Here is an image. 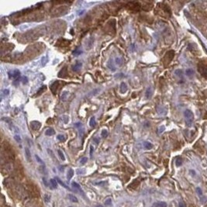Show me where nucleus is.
I'll return each mask as SVG.
<instances>
[{
	"instance_id": "f257e3e1",
	"label": "nucleus",
	"mask_w": 207,
	"mask_h": 207,
	"mask_svg": "<svg viewBox=\"0 0 207 207\" xmlns=\"http://www.w3.org/2000/svg\"><path fill=\"white\" fill-rule=\"evenodd\" d=\"M184 116L185 117V121L187 125L191 126L193 123V120H194V115H193L192 112L189 110H186L184 112Z\"/></svg>"
},
{
	"instance_id": "f03ea898",
	"label": "nucleus",
	"mask_w": 207,
	"mask_h": 207,
	"mask_svg": "<svg viewBox=\"0 0 207 207\" xmlns=\"http://www.w3.org/2000/svg\"><path fill=\"white\" fill-rule=\"evenodd\" d=\"M198 71L200 73V74L207 79V64L202 63V62H199L198 64Z\"/></svg>"
},
{
	"instance_id": "7ed1b4c3",
	"label": "nucleus",
	"mask_w": 207,
	"mask_h": 207,
	"mask_svg": "<svg viewBox=\"0 0 207 207\" xmlns=\"http://www.w3.org/2000/svg\"><path fill=\"white\" fill-rule=\"evenodd\" d=\"M8 75L9 79H18L20 77V72L17 69H15L13 71H10L8 72Z\"/></svg>"
},
{
	"instance_id": "20e7f679",
	"label": "nucleus",
	"mask_w": 207,
	"mask_h": 207,
	"mask_svg": "<svg viewBox=\"0 0 207 207\" xmlns=\"http://www.w3.org/2000/svg\"><path fill=\"white\" fill-rule=\"evenodd\" d=\"M30 126H31V128L33 130H37L41 127V123L38 121H32L30 123Z\"/></svg>"
},
{
	"instance_id": "39448f33",
	"label": "nucleus",
	"mask_w": 207,
	"mask_h": 207,
	"mask_svg": "<svg viewBox=\"0 0 207 207\" xmlns=\"http://www.w3.org/2000/svg\"><path fill=\"white\" fill-rule=\"evenodd\" d=\"M67 67H64L63 68L58 72V74H57V76H58L59 78H62V79L67 77Z\"/></svg>"
},
{
	"instance_id": "423d86ee",
	"label": "nucleus",
	"mask_w": 207,
	"mask_h": 207,
	"mask_svg": "<svg viewBox=\"0 0 207 207\" xmlns=\"http://www.w3.org/2000/svg\"><path fill=\"white\" fill-rule=\"evenodd\" d=\"M58 85H59V81H55L51 84L50 85V91H52V93L55 95L57 92V87H58Z\"/></svg>"
},
{
	"instance_id": "0eeeda50",
	"label": "nucleus",
	"mask_w": 207,
	"mask_h": 207,
	"mask_svg": "<svg viewBox=\"0 0 207 207\" xmlns=\"http://www.w3.org/2000/svg\"><path fill=\"white\" fill-rule=\"evenodd\" d=\"M81 66H82V63L80 62V61H76V63L74 64V65L72 67V71L74 72H79Z\"/></svg>"
},
{
	"instance_id": "6e6552de",
	"label": "nucleus",
	"mask_w": 207,
	"mask_h": 207,
	"mask_svg": "<svg viewBox=\"0 0 207 207\" xmlns=\"http://www.w3.org/2000/svg\"><path fill=\"white\" fill-rule=\"evenodd\" d=\"M127 84L125 82H122L120 84V92L121 93H125L127 91Z\"/></svg>"
},
{
	"instance_id": "1a4fd4ad",
	"label": "nucleus",
	"mask_w": 207,
	"mask_h": 207,
	"mask_svg": "<svg viewBox=\"0 0 207 207\" xmlns=\"http://www.w3.org/2000/svg\"><path fill=\"white\" fill-rule=\"evenodd\" d=\"M152 92H153V91H152V89L151 87H149V88H147V90H146V91H145V97H146V99H150V98L151 97V96H152Z\"/></svg>"
},
{
	"instance_id": "9d476101",
	"label": "nucleus",
	"mask_w": 207,
	"mask_h": 207,
	"mask_svg": "<svg viewBox=\"0 0 207 207\" xmlns=\"http://www.w3.org/2000/svg\"><path fill=\"white\" fill-rule=\"evenodd\" d=\"M25 156H26L27 161H28L29 162L31 161V154H30L29 148H27V147L25 148Z\"/></svg>"
},
{
	"instance_id": "9b49d317",
	"label": "nucleus",
	"mask_w": 207,
	"mask_h": 207,
	"mask_svg": "<svg viewBox=\"0 0 207 207\" xmlns=\"http://www.w3.org/2000/svg\"><path fill=\"white\" fill-rule=\"evenodd\" d=\"M107 67H108L111 71H113V72L116 71V67H115L113 61L112 60H110V61H109L107 62Z\"/></svg>"
},
{
	"instance_id": "f8f14e48",
	"label": "nucleus",
	"mask_w": 207,
	"mask_h": 207,
	"mask_svg": "<svg viewBox=\"0 0 207 207\" xmlns=\"http://www.w3.org/2000/svg\"><path fill=\"white\" fill-rule=\"evenodd\" d=\"M68 96H69V92L67 91H64L62 94H61V99L62 101H66L67 99V98H68Z\"/></svg>"
},
{
	"instance_id": "ddd939ff",
	"label": "nucleus",
	"mask_w": 207,
	"mask_h": 207,
	"mask_svg": "<svg viewBox=\"0 0 207 207\" xmlns=\"http://www.w3.org/2000/svg\"><path fill=\"white\" fill-rule=\"evenodd\" d=\"M174 55H175V52L174 50H170V51H168L167 54H166V57L168 58V61H171L172 60V58L174 57Z\"/></svg>"
},
{
	"instance_id": "4468645a",
	"label": "nucleus",
	"mask_w": 207,
	"mask_h": 207,
	"mask_svg": "<svg viewBox=\"0 0 207 207\" xmlns=\"http://www.w3.org/2000/svg\"><path fill=\"white\" fill-rule=\"evenodd\" d=\"M54 134H55V131H54V130L53 128H48L46 130V132H45V134L47 136H52Z\"/></svg>"
},
{
	"instance_id": "2eb2a0df",
	"label": "nucleus",
	"mask_w": 207,
	"mask_h": 207,
	"mask_svg": "<svg viewBox=\"0 0 207 207\" xmlns=\"http://www.w3.org/2000/svg\"><path fill=\"white\" fill-rule=\"evenodd\" d=\"M144 147L145 149H147V150H150V149H151L152 147H153V144H152L151 143H150V142L148 141H146L144 143Z\"/></svg>"
},
{
	"instance_id": "dca6fc26",
	"label": "nucleus",
	"mask_w": 207,
	"mask_h": 207,
	"mask_svg": "<svg viewBox=\"0 0 207 207\" xmlns=\"http://www.w3.org/2000/svg\"><path fill=\"white\" fill-rule=\"evenodd\" d=\"M73 175H74V171L72 170V168H70L69 170H68V171H67V180H71V179H72V178L73 177Z\"/></svg>"
},
{
	"instance_id": "f3484780",
	"label": "nucleus",
	"mask_w": 207,
	"mask_h": 207,
	"mask_svg": "<svg viewBox=\"0 0 207 207\" xmlns=\"http://www.w3.org/2000/svg\"><path fill=\"white\" fill-rule=\"evenodd\" d=\"M50 185H51L53 189H57V182L56 179L51 178L50 180Z\"/></svg>"
},
{
	"instance_id": "a211bd4d",
	"label": "nucleus",
	"mask_w": 207,
	"mask_h": 207,
	"mask_svg": "<svg viewBox=\"0 0 207 207\" xmlns=\"http://www.w3.org/2000/svg\"><path fill=\"white\" fill-rule=\"evenodd\" d=\"M89 125L91 127H95L96 125V118H95L94 116L91 117L90 119V121H89Z\"/></svg>"
},
{
	"instance_id": "6ab92c4d",
	"label": "nucleus",
	"mask_w": 207,
	"mask_h": 207,
	"mask_svg": "<svg viewBox=\"0 0 207 207\" xmlns=\"http://www.w3.org/2000/svg\"><path fill=\"white\" fill-rule=\"evenodd\" d=\"M67 197H68L69 200H71V201L73 202H78V201H79L76 196H74V195H72V194H69V195H68V196H67Z\"/></svg>"
},
{
	"instance_id": "aec40b11",
	"label": "nucleus",
	"mask_w": 207,
	"mask_h": 207,
	"mask_svg": "<svg viewBox=\"0 0 207 207\" xmlns=\"http://www.w3.org/2000/svg\"><path fill=\"white\" fill-rule=\"evenodd\" d=\"M56 180H57V183H59V184L61 185H62L64 188H65V189H69L70 190V188L68 187V186H67L65 184H64V183L61 180L60 178H56Z\"/></svg>"
},
{
	"instance_id": "412c9836",
	"label": "nucleus",
	"mask_w": 207,
	"mask_h": 207,
	"mask_svg": "<svg viewBox=\"0 0 207 207\" xmlns=\"http://www.w3.org/2000/svg\"><path fill=\"white\" fill-rule=\"evenodd\" d=\"M45 89H46V85L42 86V87L40 88V89L38 91H37V94H36V96H40V95H41V94L43 92V91H45Z\"/></svg>"
},
{
	"instance_id": "4be33fe9",
	"label": "nucleus",
	"mask_w": 207,
	"mask_h": 207,
	"mask_svg": "<svg viewBox=\"0 0 207 207\" xmlns=\"http://www.w3.org/2000/svg\"><path fill=\"white\" fill-rule=\"evenodd\" d=\"M155 207H167V204L165 202H157L154 204Z\"/></svg>"
},
{
	"instance_id": "5701e85b",
	"label": "nucleus",
	"mask_w": 207,
	"mask_h": 207,
	"mask_svg": "<svg viewBox=\"0 0 207 207\" xmlns=\"http://www.w3.org/2000/svg\"><path fill=\"white\" fill-rule=\"evenodd\" d=\"M185 73H186V75L189 76V77H192L193 74H194V72H193V70H192V69H190V68H189V69L186 70Z\"/></svg>"
},
{
	"instance_id": "b1692460",
	"label": "nucleus",
	"mask_w": 207,
	"mask_h": 207,
	"mask_svg": "<svg viewBox=\"0 0 207 207\" xmlns=\"http://www.w3.org/2000/svg\"><path fill=\"white\" fill-rule=\"evenodd\" d=\"M72 187L75 188V189H78V190H79L80 192H82V190H81V187H80V185L78 184V183H76V182H72Z\"/></svg>"
},
{
	"instance_id": "393cba45",
	"label": "nucleus",
	"mask_w": 207,
	"mask_h": 207,
	"mask_svg": "<svg viewBox=\"0 0 207 207\" xmlns=\"http://www.w3.org/2000/svg\"><path fill=\"white\" fill-rule=\"evenodd\" d=\"M108 135H109V132H108V130H106V129H104V130H102V132H101V136L103 137H108Z\"/></svg>"
},
{
	"instance_id": "a878e982",
	"label": "nucleus",
	"mask_w": 207,
	"mask_h": 207,
	"mask_svg": "<svg viewBox=\"0 0 207 207\" xmlns=\"http://www.w3.org/2000/svg\"><path fill=\"white\" fill-rule=\"evenodd\" d=\"M72 54L74 56H79V55H80V54H82V50H81L80 49H76V50H74Z\"/></svg>"
},
{
	"instance_id": "bb28decb",
	"label": "nucleus",
	"mask_w": 207,
	"mask_h": 207,
	"mask_svg": "<svg viewBox=\"0 0 207 207\" xmlns=\"http://www.w3.org/2000/svg\"><path fill=\"white\" fill-rule=\"evenodd\" d=\"M48 61V59H47V56H43L41 58V62H42V66H45L46 64Z\"/></svg>"
},
{
	"instance_id": "cd10ccee",
	"label": "nucleus",
	"mask_w": 207,
	"mask_h": 207,
	"mask_svg": "<svg viewBox=\"0 0 207 207\" xmlns=\"http://www.w3.org/2000/svg\"><path fill=\"white\" fill-rule=\"evenodd\" d=\"M57 140H60V141H61V142H64V141L66 140V138H65V137H64V135H61V134H59V135H57Z\"/></svg>"
},
{
	"instance_id": "c85d7f7f",
	"label": "nucleus",
	"mask_w": 207,
	"mask_h": 207,
	"mask_svg": "<svg viewBox=\"0 0 207 207\" xmlns=\"http://www.w3.org/2000/svg\"><path fill=\"white\" fill-rule=\"evenodd\" d=\"M175 164H176V166H178V167L181 166L182 164V159L181 158H177V159H176V161H175Z\"/></svg>"
},
{
	"instance_id": "c756f323",
	"label": "nucleus",
	"mask_w": 207,
	"mask_h": 207,
	"mask_svg": "<svg viewBox=\"0 0 207 207\" xmlns=\"http://www.w3.org/2000/svg\"><path fill=\"white\" fill-rule=\"evenodd\" d=\"M57 153H58L59 157L61 158V159L62 161H64V160H65V157H64V153H63V152H62L61 151V150H58V151H57Z\"/></svg>"
},
{
	"instance_id": "7c9ffc66",
	"label": "nucleus",
	"mask_w": 207,
	"mask_h": 207,
	"mask_svg": "<svg viewBox=\"0 0 207 207\" xmlns=\"http://www.w3.org/2000/svg\"><path fill=\"white\" fill-rule=\"evenodd\" d=\"M76 173L78 175H84L85 173V170L83 168H79V169H77Z\"/></svg>"
},
{
	"instance_id": "2f4dec72",
	"label": "nucleus",
	"mask_w": 207,
	"mask_h": 207,
	"mask_svg": "<svg viewBox=\"0 0 207 207\" xmlns=\"http://www.w3.org/2000/svg\"><path fill=\"white\" fill-rule=\"evenodd\" d=\"M61 120H63V122L64 123H68V121H69V116H65V115H64V116H63L61 117Z\"/></svg>"
},
{
	"instance_id": "473e14b6",
	"label": "nucleus",
	"mask_w": 207,
	"mask_h": 207,
	"mask_svg": "<svg viewBox=\"0 0 207 207\" xmlns=\"http://www.w3.org/2000/svg\"><path fill=\"white\" fill-rule=\"evenodd\" d=\"M43 199H44V201H45L46 202H50V195L47 194V193H46V194L44 195V196H43Z\"/></svg>"
},
{
	"instance_id": "72a5a7b5",
	"label": "nucleus",
	"mask_w": 207,
	"mask_h": 207,
	"mask_svg": "<svg viewBox=\"0 0 207 207\" xmlns=\"http://www.w3.org/2000/svg\"><path fill=\"white\" fill-rule=\"evenodd\" d=\"M14 140H15L16 142H17V143H20V142L22 141L20 136H19V135H17V134H16V135L14 136Z\"/></svg>"
},
{
	"instance_id": "f704fd0d",
	"label": "nucleus",
	"mask_w": 207,
	"mask_h": 207,
	"mask_svg": "<svg viewBox=\"0 0 207 207\" xmlns=\"http://www.w3.org/2000/svg\"><path fill=\"white\" fill-rule=\"evenodd\" d=\"M87 161H88V158H85V157H84V158H82L80 160V164H85V163H87Z\"/></svg>"
},
{
	"instance_id": "c9c22d12",
	"label": "nucleus",
	"mask_w": 207,
	"mask_h": 207,
	"mask_svg": "<svg viewBox=\"0 0 207 207\" xmlns=\"http://www.w3.org/2000/svg\"><path fill=\"white\" fill-rule=\"evenodd\" d=\"M125 75H124V74H123V73H119V74H115V78H116V79H121V78H123Z\"/></svg>"
},
{
	"instance_id": "e433bc0d",
	"label": "nucleus",
	"mask_w": 207,
	"mask_h": 207,
	"mask_svg": "<svg viewBox=\"0 0 207 207\" xmlns=\"http://www.w3.org/2000/svg\"><path fill=\"white\" fill-rule=\"evenodd\" d=\"M35 158H36V159H37V162H39L40 164H43V161H42V159L40 158V157L37 154H36L35 155Z\"/></svg>"
},
{
	"instance_id": "4c0bfd02",
	"label": "nucleus",
	"mask_w": 207,
	"mask_h": 207,
	"mask_svg": "<svg viewBox=\"0 0 207 207\" xmlns=\"http://www.w3.org/2000/svg\"><path fill=\"white\" fill-rule=\"evenodd\" d=\"M74 127L76 128H81L82 127V123H80V122H78V123H75L74 124Z\"/></svg>"
},
{
	"instance_id": "58836bf2",
	"label": "nucleus",
	"mask_w": 207,
	"mask_h": 207,
	"mask_svg": "<svg viewBox=\"0 0 207 207\" xmlns=\"http://www.w3.org/2000/svg\"><path fill=\"white\" fill-rule=\"evenodd\" d=\"M21 81H22L23 84L26 85V84H27V82H28V79H27V77L24 76V77L22 78V80H21Z\"/></svg>"
},
{
	"instance_id": "ea45409f",
	"label": "nucleus",
	"mask_w": 207,
	"mask_h": 207,
	"mask_svg": "<svg viewBox=\"0 0 207 207\" xmlns=\"http://www.w3.org/2000/svg\"><path fill=\"white\" fill-rule=\"evenodd\" d=\"M112 203V199H107L106 201H105V205L106 206H110Z\"/></svg>"
},
{
	"instance_id": "a19ab883",
	"label": "nucleus",
	"mask_w": 207,
	"mask_h": 207,
	"mask_svg": "<svg viewBox=\"0 0 207 207\" xmlns=\"http://www.w3.org/2000/svg\"><path fill=\"white\" fill-rule=\"evenodd\" d=\"M116 64H118V65H120L122 64V59L120 58V57H116Z\"/></svg>"
},
{
	"instance_id": "79ce46f5",
	"label": "nucleus",
	"mask_w": 207,
	"mask_h": 207,
	"mask_svg": "<svg viewBox=\"0 0 207 207\" xmlns=\"http://www.w3.org/2000/svg\"><path fill=\"white\" fill-rule=\"evenodd\" d=\"M93 151H94V147H92V146H91V147H90V157H91V158H92Z\"/></svg>"
},
{
	"instance_id": "37998d69",
	"label": "nucleus",
	"mask_w": 207,
	"mask_h": 207,
	"mask_svg": "<svg viewBox=\"0 0 207 207\" xmlns=\"http://www.w3.org/2000/svg\"><path fill=\"white\" fill-rule=\"evenodd\" d=\"M182 74V71H181V70H177V71H175V74H177L178 76H180Z\"/></svg>"
},
{
	"instance_id": "c03bdc74",
	"label": "nucleus",
	"mask_w": 207,
	"mask_h": 207,
	"mask_svg": "<svg viewBox=\"0 0 207 207\" xmlns=\"http://www.w3.org/2000/svg\"><path fill=\"white\" fill-rule=\"evenodd\" d=\"M19 79H16L15 81H13L12 84L14 85H17L19 84Z\"/></svg>"
},
{
	"instance_id": "a18cd8bd",
	"label": "nucleus",
	"mask_w": 207,
	"mask_h": 207,
	"mask_svg": "<svg viewBox=\"0 0 207 207\" xmlns=\"http://www.w3.org/2000/svg\"><path fill=\"white\" fill-rule=\"evenodd\" d=\"M3 93H4L5 96H8L9 94V89H4L3 90Z\"/></svg>"
},
{
	"instance_id": "49530a36",
	"label": "nucleus",
	"mask_w": 207,
	"mask_h": 207,
	"mask_svg": "<svg viewBox=\"0 0 207 207\" xmlns=\"http://www.w3.org/2000/svg\"><path fill=\"white\" fill-rule=\"evenodd\" d=\"M164 130V126H162V127H161L160 128H159V131H158V133H159V134H161Z\"/></svg>"
},
{
	"instance_id": "de8ad7c7",
	"label": "nucleus",
	"mask_w": 207,
	"mask_h": 207,
	"mask_svg": "<svg viewBox=\"0 0 207 207\" xmlns=\"http://www.w3.org/2000/svg\"><path fill=\"white\" fill-rule=\"evenodd\" d=\"M93 141H94L96 144H97L99 143V139L96 138V137H94V138H93Z\"/></svg>"
},
{
	"instance_id": "09e8293b",
	"label": "nucleus",
	"mask_w": 207,
	"mask_h": 207,
	"mask_svg": "<svg viewBox=\"0 0 207 207\" xmlns=\"http://www.w3.org/2000/svg\"><path fill=\"white\" fill-rule=\"evenodd\" d=\"M3 120H5L6 122H7V123H11V121H10V120H9V119H7V118L5 119V117H4V118H3Z\"/></svg>"
},
{
	"instance_id": "8fccbe9b",
	"label": "nucleus",
	"mask_w": 207,
	"mask_h": 207,
	"mask_svg": "<svg viewBox=\"0 0 207 207\" xmlns=\"http://www.w3.org/2000/svg\"><path fill=\"white\" fill-rule=\"evenodd\" d=\"M179 207H185V205L184 204V202H181L179 204Z\"/></svg>"
},
{
	"instance_id": "3c124183",
	"label": "nucleus",
	"mask_w": 207,
	"mask_h": 207,
	"mask_svg": "<svg viewBox=\"0 0 207 207\" xmlns=\"http://www.w3.org/2000/svg\"><path fill=\"white\" fill-rule=\"evenodd\" d=\"M96 207H103V206H100V205H99V206H97Z\"/></svg>"
},
{
	"instance_id": "603ef678",
	"label": "nucleus",
	"mask_w": 207,
	"mask_h": 207,
	"mask_svg": "<svg viewBox=\"0 0 207 207\" xmlns=\"http://www.w3.org/2000/svg\"><path fill=\"white\" fill-rule=\"evenodd\" d=\"M69 207H72V206H69Z\"/></svg>"
}]
</instances>
